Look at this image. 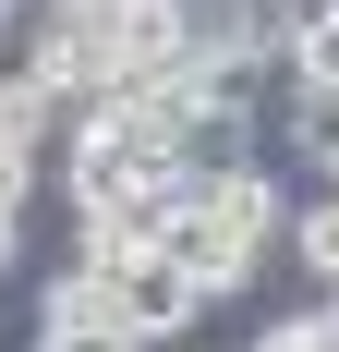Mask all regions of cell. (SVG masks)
Returning <instances> with one entry per match:
<instances>
[{
	"label": "cell",
	"instance_id": "cell-10",
	"mask_svg": "<svg viewBox=\"0 0 339 352\" xmlns=\"http://www.w3.org/2000/svg\"><path fill=\"white\" fill-rule=\"evenodd\" d=\"M315 304H327V328H339V292H315Z\"/></svg>",
	"mask_w": 339,
	"mask_h": 352
},
{
	"label": "cell",
	"instance_id": "cell-8",
	"mask_svg": "<svg viewBox=\"0 0 339 352\" xmlns=\"http://www.w3.org/2000/svg\"><path fill=\"white\" fill-rule=\"evenodd\" d=\"M303 182H327V195H339V134H327V158H315V170H303Z\"/></svg>",
	"mask_w": 339,
	"mask_h": 352
},
{
	"label": "cell",
	"instance_id": "cell-5",
	"mask_svg": "<svg viewBox=\"0 0 339 352\" xmlns=\"http://www.w3.org/2000/svg\"><path fill=\"white\" fill-rule=\"evenodd\" d=\"M279 73H303V85H339V0H303V25L279 36Z\"/></svg>",
	"mask_w": 339,
	"mask_h": 352
},
{
	"label": "cell",
	"instance_id": "cell-3",
	"mask_svg": "<svg viewBox=\"0 0 339 352\" xmlns=\"http://www.w3.org/2000/svg\"><path fill=\"white\" fill-rule=\"evenodd\" d=\"M61 134H73V109L49 98V85H36L25 61H0V146H25V158H49Z\"/></svg>",
	"mask_w": 339,
	"mask_h": 352
},
{
	"label": "cell",
	"instance_id": "cell-7",
	"mask_svg": "<svg viewBox=\"0 0 339 352\" xmlns=\"http://www.w3.org/2000/svg\"><path fill=\"white\" fill-rule=\"evenodd\" d=\"M25 231H36V219H0V280L25 267Z\"/></svg>",
	"mask_w": 339,
	"mask_h": 352
},
{
	"label": "cell",
	"instance_id": "cell-6",
	"mask_svg": "<svg viewBox=\"0 0 339 352\" xmlns=\"http://www.w3.org/2000/svg\"><path fill=\"white\" fill-rule=\"evenodd\" d=\"M12 352H145V340H121V328H25Z\"/></svg>",
	"mask_w": 339,
	"mask_h": 352
},
{
	"label": "cell",
	"instance_id": "cell-12",
	"mask_svg": "<svg viewBox=\"0 0 339 352\" xmlns=\"http://www.w3.org/2000/svg\"><path fill=\"white\" fill-rule=\"evenodd\" d=\"M25 12H36V0H25Z\"/></svg>",
	"mask_w": 339,
	"mask_h": 352
},
{
	"label": "cell",
	"instance_id": "cell-2",
	"mask_svg": "<svg viewBox=\"0 0 339 352\" xmlns=\"http://www.w3.org/2000/svg\"><path fill=\"white\" fill-rule=\"evenodd\" d=\"M279 255H291L303 292H339V195H327V182H291V231H279Z\"/></svg>",
	"mask_w": 339,
	"mask_h": 352
},
{
	"label": "cell",
	"instance_id": "cell-4",
	"mask_svg": "<svg viewBox=\"0 0 339 352\" xmlns=\"http://www.w3.org/2000/svg\"><path fill=\"white\" fill-rule=\"evenodd\" d=\"M25 328H121V304H109L97 267H73V255H61V267L36 280V316H25ZM121 340H134V328H121Z\"/></svg>",
	"mask_w": 339,
	"mask_h": 352
},
{
	"label": "cell",
	"instance_id": "cell-11",
	"mask_svg": "<svg viewBox=\"0 0 339 352\" xmlns=\"http://www.w3.org/2000/svg\"><path fill=\"white\" fill-rule=\"evenodd\" d=\"M97 12H121V0H97Z\"/></svg>",
	"mask_w": 339,
	"mask_h": 352
},
{
	"label": "cell",
	"instance_id": "cell-1",
	"mask_svg": "<svg viewBox=\"0 0 339 352\" xmlns=\"http://www.w3.org/2000/svg\"><path fill=\"white\" fill-rule=\"evenodd\" d=\"M109 304H121V328H134L145 352H170V340H194V328H206V292L182 280V267H170L158 243H145V255H121V267H109Z\"/></svg>",
	"mask_w": 339,
	"mask_h": 352
},
{
	"label": "cell",
	"instance_id": "cell-9",
	"mask_svg": "<svg viewBox=\"0 0 339 352\" xmlns=\"http://www.w3.org/2000/svg\"><path fill=\"white\" fill-rule=\"evenodd\" d=\"M12 25H25V0H0V49H12Z\"/></svg>",
	"mask_w": 339,
	"mask_h": 352
}]
</instances>
